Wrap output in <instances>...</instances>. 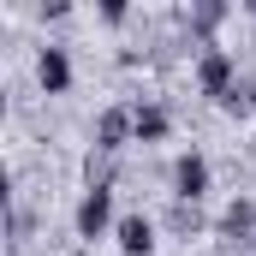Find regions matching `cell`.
I'll return each mask as SVG.
<instances>
[{
    "instance_id": "277c9868",
    "label": "cell",
    "mask_w": 256,
    "mask_h": 256,
    "mask_svg": "<svg viewBox=\"0 0 256 256\" xmlns=\"http://www.w3.org/2000/svg\"><path fill=\"white\" fill-rule=\"evenodd\" d=\"M226 18H232V6H226V0H191V6H179V12H173V24L196 42V54H202V48H214V36H220V24H226Z\"/></svg>"
},
{
    "instance_id": "5b68a950",
    "label": "cell",
    "mask_w": 256,
    "mask_h": 256,
    "mask_svg": "<svg viewBox=\"0 0 256 256\" xmlns=\"http://www.w3.org/2000/svg\"><path fill=\"white\" fill-rule=\"evenodd\" d=\"M137 143V120H131V102H114V108H102L96 114V126H90V149H102V155H120Z\"/></svg>"
},
{
    "instance_id": "6da1fadb",
    "label": "cell",
    "mask_w": 256,
    "mask_h": 256,
    "mask_svg": "<svg viewBox=\"0 0 256 256\" xmlns=\"http://www.w3.org/2000/svg\"><path fill=\"white\" fill-rule=\"evenodd\" d=\"M191 84H196V96H208V102L220 108V102H226V90L238 84V54H232V48H220V42H214V48H202L196 66H191Z\"/></svg>"
},
{
    "instance_id": "ba28073f",
    "label": "cell",
    "mask_w": 256,
    "mask_h": 256,
    "mask_svg": "<svg viewBox=\"0 0 256 256\" xmlns=\"http://www.w3.org/2000/svg\"><path fill=\"white\" fill-rule=\"evenodd\" d=\"M36 90L54 102V96H72V54L60 42H42L36 48Z\"/></svg>"
},
{
    "instance_id": "52a82bcc",
    "label": "cell",
    "mask_w": 256,
    "mask_h": 256,
    "mask_svg": "<svg viewBox=\"0 0 256 256\" xmlns=\"http://www.w3.org/2000/svg\"><path fill=\"white\" fill-rule=\"evenodd\" d=\"M161 232L179 238V244H191V238H202V232H214V220H208L202 202H179V196H167V208H161Z\"/></svg>"
},
{
    "instance_id": "7a4b0ae2",
    "label": "cell",
    "mask_w": 256,
    "mask_h": 256,
    "mask_svg": "<svg viewBox=\"0 0 256 256\" xmlns=\"http://www.w3.org/2000/svg\"><path fill=\"white\" fill-rule=\"evenodd\" d=\"M208 185H214V167H208L202 149H179V155L167 161V196H179V202H202Z\"/></svg>"
},
{
    "instance_id": "3957f363",
    "label": "cell",
    "mask_w": 256,
    "mask_h": 256,
    "mask_svg": "<svg viewBox=\"0 0 256 256\" xmlns=\"http://www.w3.org/2000/svg\"><path fill=\"white\" fill-rule=\"evenodd\" d=\"M114 226H120V214H114V191H84V196H78V208H72V238L96 244V238H108Z\"/></svg>"
},
{
    "instance_id": "30bf717a",
    "label": "cell",
    "mask_w": 256,
    "mask_h": 256,
    "mask_svg": "<svg viewBox=\"0 0 256 256\" xmlns=\"http://www.w3.org/2000/svg\"><path fill=\"white\" fill-rule=\"evenodd\" d=\"M155 232H161V220H149L143 208H131V214H120V226H114V244L126 256H149L155 250Z\"/></svg>"
},
{
    "instance_id": "5bb4252c",
    "label": "cell",
    "mask_w": 256,
    "mask_h": 256,
    "mask_svg": "<svg viewBox=\"0 0 256 256\" xmlns=\"http://www.w3.org/2000/svg\"><path fill=\"white\" fill-rule=\"evenodd\" d=\"M244 18L256 24V0H244ZM250 54H256V30H250Z\"/></svg>"
},
{
    "instance_id": "8992f818",
    "label": "cell",
    "mask_w": 256,
    "mask_h": 256,
    "mask_svg": "<svg viewBox=\"0 0 256 256\" xmlns=\"http://www.w3.org/2000/svg\"><path fill=\"white\" fill-rule=\"evenodd\" d=\"M214 238L232 244V250H250V244H256V196L250 191H238L220 214H214Z\"/></svg>"
},
{
    "instance_id": "7c38bea8",
    "label": "cell",
    "mask_w": 256,
    "mask_h": 256,
    "mask_svg": "<svg viewBox=\"0 0 256 256\" xmlns=\"http://www.w3.org/2000/svg\"><path fill=\"white\" fill-rule=\"evenodd\" d=\"M220 114H232V120H250V114H256V72H238V84L226 90Z\"/></svg>"
},
{
    "instance_id": "9c48e42d",
    "label": "cell",
    "mask_w": 256,
    "mask_h": 256,
    "mask_svg": "<svg viewBox=\"0 0 256 256\" xmlns=\"http://www.w3.org/2000/svg\"><path fill=\"white\" fill-rule=\"evenodd\" d=\"M131 120H137V143H143V149L173 137V108L155 102V96H137V102H131Z\"/></svg>"
},
{
    "instance_id": "9a60e30c",
    "label": "cell",
    "mask_w": 256,
    "mask_h": 256,
    "mask_svg": "<svg viewBox=\"0 0 256 256\" xmlns=\"http://www.w3.org/2000/svg\"><path fill=\"white\" fill-rule=\"evenodd\" d=\"M250 256H256V244H250Z\"/></svg>"
},
{
    "instance_id": "8fae6325",
    "label": "cell",
    "mask_w": 256,
    "mask_h": 256,
    "mask_svg": "<svg viewBox=\"0 0 256 256\" xmlns=\"http://www.w3.org/2000/svg\"><path fill=\"white\" fill-rule=\"evenodd\" d=\"M36 226H42V214H36L24 196L12 191V196H6V250H12V256H24V244L36 238Z\"/></svg>"
},
{
    "instance_id": "4fadbf2b",
    "label": "cell",
    "mask_w": 256,
    "mask_h": 256,
    "mask_svg": "<svg viewBox=\"0 0 256 256\" xmlns=\"http://www.w3.org/2000/svg\"><path fill=\"white\" fill-rule=\"evenodd\" d=\"M96 18H102V24H131V6H126V0H102Z\"/></svg>"
}]
</instances>
